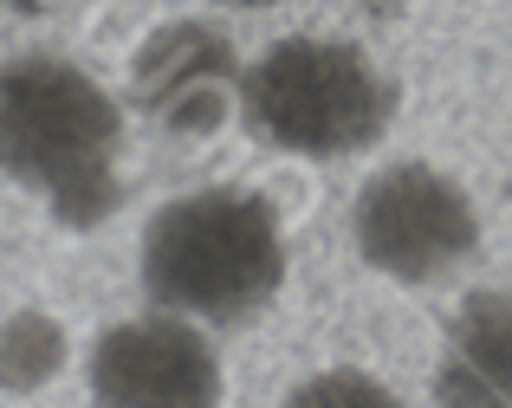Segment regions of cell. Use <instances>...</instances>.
I'll return each instance as SVG.
<instances>
[{
	"instance_id": "1",
	"label": "cell",
	"mask_w": 512,
	"mask_h": 408,
	"mask_svg": "<svg viewBox=\"0 0 512 408\" xmlns=\"http://www.w3.org/2000/svg\"><path fill=\"white\" fill-rule=\"evenodd\" d=\"M0 175L46 201L72 234H91L124 201V104L59 52L0 65Z\"/></svg>"
},
{
	"instance_id": "2",
	"label": "cell",
	"mask_w": 512,
	"mask_h": 408,
	"mask_svg": "<svg viewBox=\"0 0 512 408\" xmlns=\"http://www.w3.org/2000/svg\"><path fill=\"white\" fill-rule=\"evenodd\" d=\"M137 285L156 311L208 331L253 324L286 292V227L253 188H188L143 221Z\"/></svg>"
},
{
	"instance_id": "3",
	"label": "cell",
	"mask_w": 512,
	"mask_h": 408,
	"mask_svg": "<svg viewBox=\"0 0 512 408\" xmlns=\"http://www.w3.org/2000/svg\"><path fill=\"white\" fill-rule=\"evenodd\" d=\"M240 124L279 156L344 162L376 149L396 124L389 72L350 39L292 33L273 39L240 78Z\"/></svg>"
},
{
	"instance_id": "4",
	"label": "cell",
	"mask_w": 512,
	"mask_h": 408,
	"mask_svg": "<svg viewBox=\"0 0 512 408\" xmlns=\"http://www.w3.org/2000/svg\"><path fill=\"white\" fill-rule=\"evenodd\" d=\"M350 247L389 285H435L480 247V208L435 162H383L350 201Z\"/></svg>"
},
{
	"instance_id": "5",
	"label": "cell",
	"mask_w": 512,
	"mask_h": 408,
	"mask_svg": "<svg viewBox=\"0 0 512 408\" xmlns=\"http://www.w3.org/2000/svg\"><path fill=\"white\" fill-rule=\"evenodd\" d=\"M91 408H221L227 370L208 324L175 311H137L98 331L85 357Z\"/></svg>"
},
{
	"instance_id": "6",
	"label": "cell",
	"mask_w": 512,
	"mask_h": 408,
	"mask_svg": "<svg viewBox=\"0 0 512 408\" xmlns=\"http://www.w3.org/2000/svg\"><path fill=\"white\" fill-rule=\"evenodd\" d=\"M240 65L234 39L208 20H169L130 59L137 104L175 136H214L227 117H240Z\"/></svg>"
},
{
	"instance_id": "7",
	"label": "cell",
	"mask_w": 512,
	"mask_h": 408,
	"mask_svg": "<svg viewBox=\"0 0 512 408\" xmlns=\"http://www.w3.org/2000/svg\"><path fill=\"white\" fill-rule=\"evenodd\" d=\"M435 408H512V285L461 298L428 376Z\"/></svg>"
},
{
	"instance_id": "8",
	"label": "cell",
	"mask_w": 512,
	"mask_h": 408,
	"mask_svg": "<svg viewBox=\"0 0 512 408\" xmlns=\"http://www.w3.org/2000/svg\"><path fill=\"white\" fill-rule=\"evenodd\" d=\"M72 363V337L46 305H20L0 318V396H39Z\"/></svg>"
},
{
	"instance_id": "9",
	"label": "cell",
	"mask_w": 512,
	"mask_h": 408,
	"mask_svg": "<svg viewBox=\"0 0 512 408\" xmlns=\"http://www.w3.org/2000/svg\"><path fill=\"white\" fill-rule=\"evenodd\" d=\"M279 408H402V396L383 376L338 363V370H318V376H305V383H292Z\"/></svg>"
},
{
	"instance_id": "10",
	"label": "cell",
	"mask_w": 512,
	"mask_h": 408,
	"mask_svg": "<svg viewBox=\"0 0 512 408\" xmlns=\"http://www.w3.org/2000/svg\"><path fill=\"white\" fill-rule=\"evenodd\" d=\"M65 7V0H0V13H52Z\"/></svg>"
},
{
	"instance_id": "11",
	"label": "cell",
	"mask_w": 512,
	"mask_h": 408,
	"mask_svg": "<svg viewBox=\"0 0 512 408\" xmlns=\"http://www.w3.org/2000/svg\"><path fill=\"white\" fill-rule=\"evenodd\" d=\"M221 7H286V0H221Z\"/></svg>"
}]
</instances>
